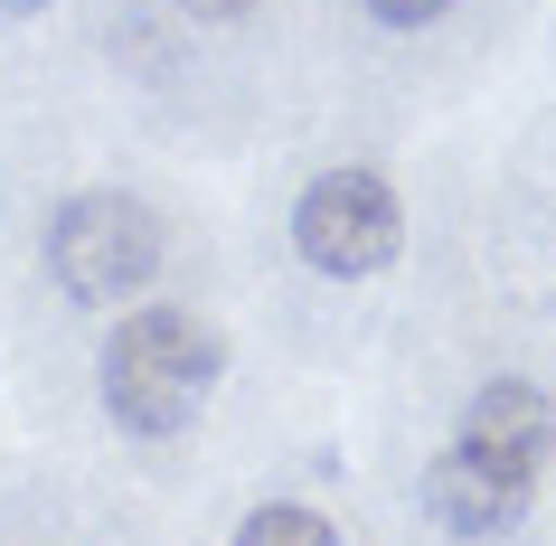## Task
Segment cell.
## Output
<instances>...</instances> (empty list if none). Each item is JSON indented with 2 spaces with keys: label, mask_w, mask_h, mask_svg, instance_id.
Masks as SVG:
<instances>
[{
  "label": "cell",
  "mask_w": 556,
  "mask_h": 546,
  "mask_svg": "<svg viewBox=\"0 0 556 546\" xmlns=\"http://www.w3.org/2000/svg\"><path fill=\"white\" fill-rule=\"evenodd\" d=\"M207 386H217V330H199L189 312H132L104 340V415L123 433H189Z\"/></svg>",
  "instance_id": "obj_1"
},
{
  "label": "cell",
  "mask_w": 556,
  "mask_h": 546,
  "mask_svg": "<svg viewBox=\"0 0 556 546\" xmlns=\"http://www.w3.org/2000/svg\"><path fill=\"white\" fill-rule=\"evenodd\" d=\"M48 274L66 302H123L161 274V217L132 189H86L48 227Z\"/></svg>",
  "instance_id": "obj_2"
},
{
  "label": "cell",
  "mask_w": 556,
  "mask_h": 546,
  "mask_svg": "<svg viewBox=\"0 0 556 546\" xmlns=\"http://www.w3.org/2000/svg\"><path fill=\"white\" fill-rule=\"evenodd\" d=\"M396 245H406V207H396V189L378 170H321L293 199V255L312 274L358 283V274L396 264Z\"/></svg>",
  "instance_id": "obj_3"
},
{
  "label": "cell",
  "mask_w": 556,
  "mask_h": 546,
  "mask_svg": "<svg viewBox=\"0 0 556 546\" xmlns=\"http://www.w3.org/2000/svg\"><path fill=\"white\" fill-rule=\"evenodd\" d=\"M463 453H481L491 471H509V481H538V461H547V443H556V415H547V396L538 386H519V377H491L481 396H471V415H463V433H453Z\"/></svg>",
  "instance_id": "obj_4"
},
{
  "label": "cell",
  "mask_w": 556,
  "mask_h": 546,
  "mask_svg": "<svg viewBox=\"0 0 556 546\" xmlns=\"http://www.w3.org/2000/svg\"><path fill=\"white\" fill-rule=\"evenodd\" d=\"M528 499H538V481H509V471H491L481 453H434V471H425V509H434V528H453V537H500V528H519Z\"/></svg>",
  "instance_id": "obj_5"
},
{
  "label": "cell",
  "mask_w": 556,
  "mask_h": 546,
  "mask_svg": "<svg viewBox=\"0 0 556 546\" xmlns=\"http://www.w3.org/2000/svg\"><path fill=\"white\" fill-rule=\"evenodd\" d=\"M236 546H340V528H330L321 509H283V499H274V509H255L236 528Z\"/></svg>",
  "instance_id": "obj_6"
},
{
  "label": "cell",
  "mask_w": 556,
  "mask_h": 546,
  "mask_svg": "<svg viewBox=\"0 0 556 546\" xmlns=\"http://www.w3.org/2000/svg\"><path fill=\"white\" fill-rule=\"evenodd\" d=\"M443 10H453V0H368V20H378V29H434Z\"/></svg>",
  "instance_id": "obj_7"
},
{
  "label": "cell",
  "mask_w": 556,
  "mask_h": 546,
  "mask_svg": "<svg viewBox=\"0 0 556 546\" xmlns=\"http://www.w3.org/2000/svg\"><path fill=\"white\" fill-rule=\"evenodd\" d=\"M170 10H189V20H217V29H227V20H245L255 0H170Z\"/></svg>",
  "instance_id": "obj_8"
},
{
  "label": "cell",
  "mask_w": 556,
  "mask_h": 546,
  "mask_svg": "<svg viewBox=\"0 0 556 546\" xmlns=\"http://www.w3.org/2000/svg\"><path fill=\"white\" fill-rule=\"evenodd\" d=\"M0 10H20V20H29V10H48V0H0Z\"/></svg>",
  "instance_id": "obj_9"
}]
</instances>
